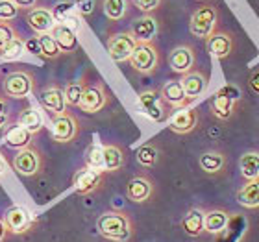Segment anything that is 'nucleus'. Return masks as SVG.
<instances>
[{
	"mask_svg": "<svg viewBox=\"0 0 259 242\" xmlns=\"http://www.w3.org/2000/svg\"><path fill=\"white\" fill-rule=\"evenodd\" d=\"M32 137L33 135L24 129L22 126L15 124V126H11L10 129H6L4 133V142L8 148H13V150H22V148H26V146L32 144Z\"/></svg>",
	"mask_w": 259,
	"mask_h": 242,
	"instance_id": "nucleus-26",
	"label": "nucleus"
},
{
	"mask_svg": "<svg viewBox=\"0 0 259 242\" xmlns=\"http://www.w3.org/2000/svg\"><path fill=\"white\" fill-rule=\"evenodd\" d=\"M72 11H74V2L72 0H65V2H60V4H56V8L52 10V15L58 22L65 21L67 17L72 15Z\"/></svg>",
	"mask_w": 259,
	"mask_h": 242,
	"instance_id": "nucleus-38",
	"label": "nucleus"
},
{
	"mask_svg": "<svg viewBox=\"0 0 259 242\" xmlns=\"http://www.w3.org/2000/svg\"><path fill=\"white\" fill-rule=\"evenodd\" d=\"M8 163H6V159L2 156H0V178H2V176H4L6 172H8Z\"/></svg>",
	"mask_w": 259,
	"mask_h": 242,
	"instance_id": "nucleus-45",
	"label": "nucleus"
},
{
	"mask_svg": "<svg viewBox=\"0 0 259 242\" xmlns=\"http://www.w3.org/2000/svg\"><path fill=\"white\" fill-rule=\"evenodd\" d=\"M97 8V0H74V11L80 15H91Z\"/></svg>",
	"mask_w": 259,
	"mask_h": 242,
	"instance_id": "nucleus-40",
	"label": "nucleus"
},
{
	"mask_svg": "<svg viewBox=\"0 0 259 242\" xmlns=\"http://www.w3.org/2000/svg\"><path fill=\"white\" fill-rule=\"evenodd\" d=\"M33 89H35V78L30 70H11L2 80V91L8 98L21 100V98H26Z\"/></svg>",
	"mask_w": 259,
	"mask_h": 242,
	"instance_id": "nucleus-4",
	"label": "nucleus"
},
{
	"mask_svg": "<svg viewBox=\"0 0 259 242\" xmlns=\"http://www.w3.org/2000/svg\"><path fill=\"white\" fill-rule=\"evenodd\" d=\"M6 113V100L4 98H0V115Z\"/></svg>",
	"mask_w": 259,
	"mask_h": 242,
	"instance_id": "nucleus-48",
	"label": "nucleus"
},
{
	"mask_svg": "<svg viewBox=\"0 0 259 242\" xmlns=\"http://www.w3.org/2000/svg\"><path fill=\"white\" fill-rule=\"evenodd\" d=\"M194 63H196V52L191 44H180L168 54V65L176 74L184 76L194 70Z\"/></svg>",
	"mask_w": 259,
	"mask_h": 242,
	"instance_id": "nucleus-13",
	"label": "nucleus"
},
{
	"mask_svg": "<svg viewBox=\"0 0 259 242\" xmlns=\"http://www.w3.org/2000/svg\"><path fill=\"white\" fill-rule=\"evenodd\" d=\"M239 100H241V91L235 85H226L222 87L221 91H217L213 94L209 102V111L211 115L219 120H230L235 113Z\"/></svg>",
	"mask_w": 259,
	"mask_h": 242,
	"instance_id": "nucleus-3",
	"label": "nucleus"
},
{
	"mask_svg": "<svg viewBox=\"0 0 259 242\" xmlns=\"http://www.w3.org/2000/svg\"><path fill=\"white\" fill-rule=\"evenodd\" d=\"M217 24H219V10L215 6L204 4L193 11L189 19V32L196 39H207L211 33L217 32Z\"/></svg>",
	"mask_w": 259,
	"mask_h": 242,
	"instance_id": "nucleus-2",
	"label": "nucleus"
},
{
	"mask_svg": "<svg viewBox=\"0 0 259 242\" xmlns=\"http://www.w3.org/2000/svg\"><path fill=\"white\" fill-rule=\"evenodd\" d=\"M205 49L217 60H226L233 52V37L230 32H215L205 39Z\"/></svg>",
	"mask_w": 259,
	"mask_h": 242,
	"instance_id": "nucleus-19",
	"label": "nucleus"
},
{
	"mask_svg": "<svg viewBox=\"0 0 259 242\" xmlns=\"http://www.w3.org/2000/svg\"><path fill=\"white\" fill-rule=\"evenodd\" d=\"M126 196L134 204H145L154 196V181L145 174H137L126 185Z\"/></svg>",
	"mask_w": 259,
	"mask_h": 242,
	"instance_id": "nucleus-14",
	"label": "nucleus"
},
{
	"mask_svg": "<svg viewBox=\"0 0 259 242\" xmlns=\"http://www.w3.org/2000/svg\"><path fill=\"white\" fill-rule=\"evenodd\" d=\"M37 43H39V58H43V60H58L61 56L60 46H58L56 39L50 33H39Z\"/></svg>",
	"mask_w": 259,
	"mask_h": 242,
	"instance_id": "nucleus-32",
	"label": "nucleus"
},
{
	"mask_svg": "<svg viewBox=\"0 0 259 242\" xmlns=\"http://www.w3.org/2000/svg\"><path fill=\"white\" fill-rule=\"evenodd\" d=\"M39 104H41L43 109H47L49 113L61 115L67 111L63 89H60V87H56V85H50L39 92Z\"/></svg>",
	"mask_w": 259,
	"mask_h": 242,
	"instance_id": "nucleus-22",
	"label": "nucleus"
},
{
	"mask_svg": "<svg viewBox=\"0 0 259 242\" xmlns=\"http://www.w3.org/2000/svg\"><path fill=\"white\" fill-rule=\"evenodd\" d=\"M109 102V94L106 91V85L97 81V83H89V85L83 87V92H81L80 98V106L78 108L85 113L93 115L102 111Z\"/></svg>",
	"mask_w": 259,
	"mask_h": 242,
	"instance_id": "nucleus-10",
	"label": "nucleus"
},
{
	"mask_svg": "<svg viewBox=\"0 0 259 242\" xmlns=\"http://www.w3.org/2000/svg\"><path fill=\"white\" fill-rule=\"evenodd\" d=\"M182 87H184V92L187 100L194 102V100H198L205 91H207V76L204 72H200V70H191L187 74L182 76V80H180Z\"/></svg>",
	"mask_w": 259,
	"mask_h": 242,
	"instance_id": "nucleus-18",
	"label": "nucleus"
},
{
	"mask_svg": "<svg viewBox=\"0 0 259 242\" xmlns=\"http://www.w3.org/2000/svg\"><path fill=\"white\" fill-rule=\"evenodd\" d=\"M198 120H200V117H198V111H196V109L182 108L168 119V128H170V131H174V133L187 135L196 129Z\"/></svg>",
	"mask_w": 259,
	"mask_h": 242,
	"instance_id": "nucleus-15",
	"label": "nucleus"
},
{
	"mask_svg": "<svg viewBox=\"0 0 259 242\" xmlns=\"http://www.w3.org/2000/svg\"><path fill=\"white\" fill-rule=\"evenodd\" d=\"M226 163H228L226 154L221 150H207L198 157L200 168H202L205 174H209V176L221 174L222 170L226 168Z\"/></svg>",
	"mask_w": 259,
	"mask_h": 242,
	"instance_id": "nucleus-23",
	"label": "nucleus"
},
{
	"mask_svg": "<svg viewBox=\"0 0 259 242\" xmlns=\"http://www.w3.org/2000/svg\"><path fill=\"white\" fill-rule=\"evenodd\" d=\"M13 168L24 178H33L43 170V154L33 144L26 146L17 152V156L13 157Z\"/></svg>",
	"mask_w": 259,
	"mask_h": 242,
	"instance_id": "nucleus-6",
	"label": "nucleus"
},
{
	"mask_svg": "<svg viewBox=\"0 0 259 242\" xmlns=\"http://www.w3.org/2000/svg\"><path fill=\"white\" fill-rule=\"evenodd\" d=\"M248 87H250V91L259 96V70H255V72H252V74H250Z\"/></svg>",
	"mask_w": 259,
	"mask_h": 242,
	"instance_id": "nucleus-42",
	"label": "nucleus"
},
{
	"mask_svg": "<svg viewBox=\"0 0 259 242\" xmlns=\"http://www.w3.org/2000/svg\"><path fill=\"white\" fill-rule=\"evenodd\" d=\"M97 229L106 240L130 242L134 237V220L122 211H106L98 216Z\"/></svg>",
	"mask_w": 259,
	"mask_h": 242,
	"instance_id": "nucleus-1",
	"label": "nucleus"
},
{
	"mask_svg": "<svg viewBox=\"0 0 259 242\" xmlns=\"http://www.w3.org/2000/svg\"><path fill=\"white\" fill-rule=\"evenodd\" d=\"M15 2V6L19 8V10H33V8H37V2L39 0H13Z\"/></svg>",
	"mask_w": 259,
	"mask_h": 242,
	"instance_id": "nucleus-43",
	"label": "nucleus"
},
{
	"mask_svg": "<svg viewBox=\"0 0 259 242\" xmlns=\"http://www.w3.org/2000/svg\"><path fill=\"white\" fill-rule=\"evenodd\" d=\"M237 202L246 209H257L259 207V178L248 179L243 187L237 190Z\"/></svg>",
	"mask_w": 259,
	"mask_h": 242,
	"instance_id": "nucleus-27",
	"label": "nucleus"
},
{
	"mask_svg": "<svg viewBox=\"0 0 259 242\" xmlns=\"http://www.w3.org/2000/svg\"><path fill=\"white\" fill-rule=\"evenodd\" d=\"M19 8L13 0H0V22H11L19 15Z\"/></svg>",
	"mask_w": 259,
	"mask_h": 242,
	"instance_id": "nucleus-37",
	"label": "nucleus"
},
{
	"mask_svg": "<svg viewBox=\"0 0 259 242\" xmlns=\"http://www.w3.org/2000/svg\"><path fill=\"white\" fill-rule=\"evenodd\" d=\"M135 157H137V163H139L141 167L154 168L157 163H159L161 150H159V146H157L156 142H146V144H143L139 150H137Z\"/></svg>",
	"mask_w": 259,
	"mask_h": 242,
	"instance_id": "nucleus-30",
	"label": "nucleus"
},
{
	"mask_svg": "<svg viewBox=\"0 0 259 242\" xmlns=\"http://www.w3.org/2000/svg\"><path fill=\"white\" fill-rule=\"evenodd\" d=\"M204 215L205 211L200 207H193L185 213L182 218V229L185 231V235L196 238L204 233Z\"/></svg>",
	"mask_w": 259,
	"mask_h": 242,
	"instance_id": "nucleus-25",
	"label": "nucleus"
},
{
	"mask_svg": "<svg viewBox=\"0 0 259 242\" xmlns=\"http://www.w3.org/2000/svg\"><path fill=\"white\" fill-rule=\"evenodd\" d=\"M24 50H28L30 54L39 56V43H37V37H35V39H26V41H24Z\"/></svg>",
	"mask_w": 259,
	"mask_h": 242,
	"instance_id": "nucleus-44",
	"label": "nucleus"
},
{
	"mask_svg": "<svg viewBox=\"0 0 259 242\" xmlns=\"http://www.w3.org/2000/svg\"><path fill=\"white\" fill-rule=\"evenodd\" d=\"M83 87H85V83H81V81H74V83H69V85L65 87L63 89L65 104L70 106V108H78V106H80L81 92H83Z\"/></svg>",
	"mask_w": 259,
	"mask_h": 242,
	"instance_id": "nucleus-36",
	"label": "nucleus"
},
{
	"mask_svg": "<svg viewBox=\"0 0 259 242\" xmlns=\"http://www.w3.org/2000/svg\"><path fill=\"white\" fill-rule=\"evenodd\" d=\"M52 135H54L56 142L67 144L78 139L80 135V120L74 113L65 111L61 115H54L52 119Z\"/></svg>",
	"mask_w": 259,
	"mask_h": 242,
	"instance_id": "nucleus-9",
	"label": "nucleus"
},
{
	"mask_svg": "<svg viewBox=\"0 0 259 242\" xmlns=\"http://www.w3.org/2000/svg\"><path fill=\"white\" fill-rule=\"evenodd\" d=\"M132 69L139 74H152L159 65V52L154 43H137L132 56H130Z\"/></svg>",
	"mask_w": 259,
	"mask_h": 242,
	"instance_id": "nucleus-5",
	"label": "nucleus"
},
{
	"mask_svg": "<svg viewBox=\"0 0 259 242\" xmlns=\"http://www.w3.org/2000/svg\"><path fill=\"white\" fill-rule=\"evenodd\" d=\"M2 222H4L8 233H13V235H26L35 226L33 215L28 209L21 207V205H13L10 209H6Z\"/></svg>",
	"mask_w": 259,
	"mask_h": 242,
	"instance_id": "nucleus-8",
	"label": "nucleus"
},
{
	"mask_svg": "<svg viewBox=\"0 0 259 242\" xmlns=\"http://www.w3.org/2000/svg\"><path fill=\"white\" fill-rule=\"evenodd\" d=\"M85 167L104 172V146L100 142H93L85 150Z\"/></svg>",
	"mask_w": 259,
	"mask_h": 242,
	"instance_id": "nucleus-35",
	"label": "nucleus"
},
{
	"mask_svg": "<svg viewBox=\"0 0 259 242\" xmlns=\"http://www.w3.org/2000/svg\"><path fill=\"white\" fill-rule=\"evenodd\" d=\"M132 2L135 4V8H137V10H141L143 13H146V15H148V13L156 11L157 8L161 6L163 0H132Z\"/></svg>",
	"mask_w": 259,
	"mask_h": 242,
	"instance_id": "nucleus-41",
	"label": "nucleus"
},
{
	"mask_svg": "<svg viewBox=\"0 0 259 242\" xmlns=\"http://www.w3.org/2000/svg\"><path fill=\"white\" fill-rule=\"evenodd\" d=\"M104 13L109 21H122L128 13V0H104Z\"/></svg>",
	"mask_w": 259,
	"mask_h": 242,
	"instance_id": "nucleus-34",
	"label": "nucleus"
},
{
	"mask_svg": "<svg viewBox=\"0 0 259 242\" xmlns=\"http://www.w3.org/2000/svg\"><path fill=\"white\" fill-rule=\"evenodd\" d=\"M126 154L124 150L117 144L104 146V172H119L124 167Z\"/></svg>",
	"mask_w": 259,
	"mask_h": 242,
	"instance_id": "nucleus-28",
	"label": "nucleus"
},
{
	"mask_svg": "<svg viewBox=\"0 0 259 242\" xmlns=\"http://www.w3.org/2000/svg\"><path fill=\"white\" fill-rule=\"evenodd\" d=\"M17 35H19V32H17L15 26H13L11 22H0V49H2L10 39L17 37Z\"/></svg>",
	"mask_w": 259,
	"mask_h": 242,
	"instance_id": "nucleus-39",
	"label": "nucleus"
},
{
	"mask_svg": "<svg viewBox=\"0 0 259 242\" xmlns=\"http://www.w3.org/2000/svg\"><path fill=\"white\" fill-rule=\"evenodd\" d=\"M230 213L222 209H211L205 211L204 215V233L209 235H219L230 226Z\"/></svg>",
	"mask_w": 259,
	"mask_h": 242,
	"instance_id": "nucleus-24",
	"label": "nucleus"
},
{
	"mask_svg": "<svg viewBox=\"0 0 259 242\" xmlns=\"http://www.w3.org/2000/svg\"><path fill=\"white\" fill-rule=\"evenodd\" d=\"M50 35L56 39L61 54H74L76 50H78V46H80L76 30L67 26L65 22H56V26L50 30Z\"/></svg>",
	"mask_w": 259,
	"mask_h": 242,
	"instance_id": "nucleus-17",
	"label": "nucleus"
},
{
	"mask_svg": "<svg viewBox=\"0 0 259 242\" xmlns=\"http://www.w3.org/2000/svg\"><path fill=\"white\" fill-rule=\"evenodd\" d=\"M137 104H139L141 111L154 122H165L168 119V106L163 102L161 94L156 89H146V91L139 92Z\"/></svg>",
	"mask_w": 259,
	"mask_h": 242,
	"instance_id": "nucleus-7",
	"label": "nucleus"
},
{
	"mask_svg": "<svg viewBox=\"0 0 259 242\" xmlns=\"http://www.w3.org/2000/svg\"><path fill=\"white\" fill-rule=\"evenodd\" d=\"M108 54L115 63H124L130 60V56L134 52V49L137 46V41L134 39V35L130 32H119L111 33L108 37Z\"/></svg>",
	"mask_w": 259,
	"mask_h": 242,
	"instance_id": "nucleus-11",
	"label": "nucleus"
},
{
	"mask_svg": "<svg viewBox=\"0 0 259 242\" xmlns=\"http://www.w3.org/2000/svg\"><path fill=\"white\" fill-rule=\"evenodd\" d=\"M6 235H8V229H6L4 222H2V218H0V242L6 240Z\"/></svg>",
	"mask_w": 259,
	"mask_h": 242,
	"instance_id": "nucleus-46",
	"label": "nucleus"
},
{
	"mask_svg": "<svg viewBox=\"0 0 259 242\" xmlns=\"http://www.w3.org/2000/svg\"><path fill=\"white\" fill-rule=\"evenodd\" d=\"M26 24L37 33H50L56 26V19L49 8H33L26 13Z\"/></svg>",
	"mask_w": 259,
	"mask_h": 242,
	"instance_id": "nucleus-21",
	"label": "nucleus"
},
{
	"mask_svg": "<svg viewBox=\"0 0 259 242\" xmlns=\"http://www.w3.org/2000/svg\"><path fill=\"white\" fill-rule=\"evenodd\" d=\"M157 32H159V24L152 15L139 17L130 26V33L134 35L137 43H154Z\"/></svg>",
	"mask_w": 259,
	"mask_h": 242,
	"instance_id": "nucleus-16",
	"label": "nucleus"
},
{
	"mask_svg": "<svg viewBox=\"0 0 259 242\" xmlns=\"http://www.w3.org/2000/svg\"><path fill=\"white\" fill-rule=\"evenodd\" d=\"M198 2H205V0H198Z\"/></svg>",
	"mask_w": 259,
	"mask_h": 242,
	"instance_id": "nucleus-49",
	"label": "nucleus"
},
{
	"mask_svg": "<svg viewBox=\"0 0 259 242\" xmlns=\"http://www.w3.org/2000/svg\"><path fill=\"white\" fill-rule=\"evenodd\" d=\"M239 170L246 181L259 178V152H246L239 159Z\"/></svg>",
	"mask_w": 259,
	"mask_h": 242,
	"instance_id": "nucleus-31",
	"label": "nucleus"
},
{
	"mask_svg": "<svg viewBox=\"0 0 259 242\" xmlns=\"http://www.w3.org/2000/svg\"><path fill=\"white\" fill-rule=\"evenodd\" d=\"M22 52H24V39H22L21 35H17V37L10 39V41L0 49V60L15 61L21 58Z\"/></svg>",
	"mask_w": 259,
	"mask_h": 242,
	"instance_id": "nucleus-33",
	"label": "nucleus"
},
{
	"mask_svg": "<svg viewBox=\"0 0 259 242\" xmlns=\"http://www.w3.org/2000/svg\"><path fill=\"white\" fill-rule=\"evenodd\" d=\"M102 185H104L102 170L83 167V168H78L74 172V176H72V188L78 194H81V196H89V194L97 192Z\"/></svg>",
	"mask_w": 259,
	"mask_h": 242,
	"instance_id": "nucleus-12",
	"label": "nucleus"
},
{
	"mask_svg": "<svg viewBox=\"0 0 259 242\" xmlns=\"http://www.w3.org/2000/svg\"><path fill=\"white\" fill-rule=\"evenodd\" d=\"M159 94H161L163 102L172 109H182V108H187V106H189V100H187V96H185L184 87H182L180 80L165 81L163 87L159 89Z\"/></svg>",
	"mask_w": 259,
	"mask_h": 242,
	"instance_id": "nucleus-20",
	"label": "nucleus"
},
{
	"mask_svg": "<svg viewBox=\"0 0 259 242\" xmlns=\"http://www.w3.org/2000/svg\"><path fill=\"white\" fill-rule=\"evenodd\" d=\"M17 124L22 126L24 129H28L32 135H35L43 129V115H41V111H35V109H32V108H26V109H22V113L19 115Z\"/></svg>",
	"mask_w": 259,
	"mask_h": 242,
	"instance_id": "nucleus-29",
	"label": "nucleus"
},
{
	"mask_svg": "<svg viewBox=\"0 0 259 242\" xmlns=\"http://www.w3.org/2000/svg\"><path fill=\"white\" fill-rule=\"evenodd\" d=\"M8 122H10V117H8V113L0 115V129H4Z\"/></svg>",
	"mask_w": 259,
	"mask_h": 242,
	"instance_id": "nucleus-47",
	"label": "nucleus"
}]
</instances>
